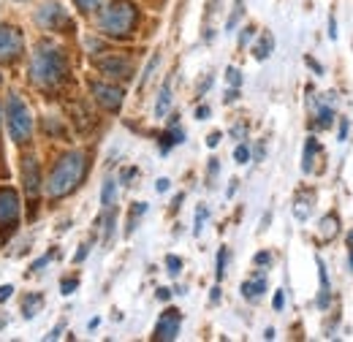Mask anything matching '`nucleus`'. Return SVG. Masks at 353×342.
Returning a JSON list of instances; mask_svg holds the SVG:
<instances>
[{
	"mask_svg": "<svg viewBox=\"0 0 353 342\" xmlns=\"http://www.w3.org/2000/svg\"><path fill=\"white\" fill-rule=\"evenodd\" d=\"M85 171H88V161L82 152L63 155L46 179V196L49 199H65L68 193H74L79 188V182L85 179Z\"/></svg>",
	"mask_w": 353,
	"mask_h": 342,
	"instance_id": "obj_1",
	"label": "nucleus"
},
{
	"mask_svg": "<svg viewBox=\"0 0 353 342\" xmlns=\"http://www.w3.org/2000/svg\"><path fill=\"white\" fill-rule=\"evenodd\" d=\"M65 74H68L65 54L49 41L39 43L36 52H33V63H30L33 82L41 87H57L65 82Z\"/></svg>",
	"mask_w": 353,
	"mask_h": 342,
	"instance_id": "obj_2",
	"label": "nucleus"
},
{
	"mask_svg": "<svg viewBox=\"0 0 353 342\" xmlns=\"http://www.w3.org/2000/svg\"><path fill=\"white\" fill-rule=\"evenodd\" d=\"M136 22H139V8L133 6L131 0H114L109 8H103V14L98 19V28H101L103 36L125 39V36L133 33Z\"/></svg>",
	"mask_w": 353,
	"mask_h": 342,
	"instance_id": "obj_3",
	"label": "nucleus"
},
{
	"mask_svg": "<svg viewBox=\"0 0 353 342\" xmlns=\"http://www.w3.org/2000/svg\"><path fill=\"white\" fill-rule=\"evenodd\" d=\"M8 133H11L14 144H25L30 139V133H33V114L22 103L19 95L8 98Z\"/></svg>",
	"mask_w": 353,
	"mask_h": 342,
	"instance_id": "obj_4",
	"label": "nucleus"
},
{
	"mask_svg": "<svg viewBox=\"0 0 353 342\" xmlns=\"http://www.w3.org/2000/svg\"><path fill=\"white\" fill-rule=\"evenodd\" d=\"M19 225V196L14 188H0V234L8 239Z\"/></svg>",
	"mask_w": 353,
	"mask_h": 342,
	"instance_id": "obj_5",
	"label": "nucleus"
},
{
	"mask_svg": "<svg viewBox=\"0 0 353 342\" xmlns=\"http://www.w3.org/2000/svg\"><path fill=\"white\" fill-rule=\"evenodd\" d=\"M22 52H25L22 30L14 28V25H0V60L3 63H14Z\"/></svg>",
	"mask_w": 353,
	"mask_h": 342,
	"instance_id": "obj_6",
	"label": "nucleus"
},
{
	"mask_svg": "<svg viewBox=\"0 0 353 342\" xmlns=\"http://www.w3.org/2000/svg\"><path fill=\"white\" fill-rule=\"evenodd\" d=\"M90 92H92V98H95L106 112H120L123 98H125L123 87L109 85V82H90Z\"/></svg>",
	"mask_w": 353,
	"mask_h": 342,
	"instance_id": "obj_7",
	"label": "nucleus"
},
{
	"mask_svg": "<svg viewBox=\"0 0 353 342\" xmlns=\"http://www.w3.org/2000/svg\"><path fill=\"white\" fill-rule=\"evenodd\" d=\"M95 68H98L103 77H109V79H120V82H128V79L133 77V63L128 60V57H117V54L95 60Z\"/></svg>",
	"mask_w": 353,
	"mask_h": 342,
	"instance_id": "obj_8",
	"label": "nucleus"
},
{
	"mask_svg": "<svg viewBox=\"0 0 353 342\" xmlns=\"http://www.w3.org/2000/svg\"><path fill=\"white\" fill-rule=\"evenodd\" d=\"M36 19H39V25L44 30H65V28H71V17H68V11L60 3H46V6H41Z\"/></svg>",
	"mask_w": 353,
	"mask_h": 342,
	"instance_id": "obj_9",
	"label": "nucleus"
},
{
	"mask_svg": "<svg viewBox=\"0 0 353 342\" xmlns=\"http://www.w3.org/2000/svg\"><path fill=\"white\" fill-rule=\"evenodd\" d=\"M179 326H182V315H179V310L169 307V310L161 315L158 326H155V340H163V342L176 340V334H179Z\"/></svg>",
	"mask_w": 353,
	"mask_h": 342,
	"instance_id": "obj_10",
	"label": "nucleus"
},
{
	"mask_svg": "<svg viewBox=\"0 0 353 342\" xmlns=\"http://www.w3.org/2000/svg\"><path fill=\"white\" fill-rule=\"evenodd\" d=\"M22 182H25V193H28V199L36 201L39 193H41V169H39V161H36L33 155L25 158V163H22Z\"/></svg>",
	"mask_w": 353,
	"mask_h": 342,
	"instance_id": "obj_11",
	"label": "nucleus"
},
{
	"mask_svg": "<svg viewBox=\"0 0 353 342\" xmlns=\"http://www.w3.org/2000/svg\"><path fill=\"white\" fill-rule=\"evenodd\" d=\"M169 106H172V79H166L161 92H158V101H155V117H166L169 114Z\"/></svg>",
	"mask_w": 353,
	"mask_h": 342,
	"instance_id": "obj_12",
	"label": "nucleus"
},
{
	"mask_svg": "<svg viewBox=\"0 0 353 342\" xmlns=\"http://www.w3.org/2000/svg\"><path fill=\"white\" fill-rule=\"evenodd\" d=\"M337 231H340V220H337V214H326L323 220H321V228H318V234H321V239L323 242H332L334 237H337Z\"/></svg>",
	"mask_w": 353,
	"mask_h": 342,
	"instance_id": "obj_13",
	"label": "nucleus"
},
{
	"mask_svg": "<svg viewBox=\"0 0 353 342\" xmlns=\"http://www.w3.org/2000/svg\"><path fill=\"white\" fill-rule=\"evenodd\" d=\"M272 49H274V39H272L269 30H264V33L259 36V41L253 43V57H256V60H266V57L272 54Z\"/></svg>",
	"mask_w": 353,
	"mask_h": 342,
	"instance_id": "obj_14",
	"label": "nucleus"
},
{
	"mask_svg": "<svg viewBox=\"0 0 353 342\" xmlns=\"http://www.w3.org/2000/svg\"><path fill=\"white\" fill-rule=\"evenodd\" d=\"M266 291V280L264 277H259V280H248V283H242V296L250 301H259L264 296Z\"/></svg>",
	"mask_w": 353,
	"mask_h": 342,
	"instance_id": "obj_15",
	"label": "nucleus"
},
{
	"mask_svg": "<svg viewBox=\"0 0 353 342\" xmlns=\"http://www.w3.org/2000/svg\"><path fill=\"white\" fill-rule=\"evenodd\" d=\"M182 141H185V130L169 128L166 133H163V136H161V152L166 155V152H169L174 144H182Z\"/></svg>",
	"mask_w": 353,
	"mask_h": 342,
	"instance_id": "obj_16",
	"label": "nucleus"
},
{
	"mask_svg": "<svg viewBox=\"0 0 353 342\" xmlns=\"http://www.w3.org/2000/svg\"><path fill=\"white\" fill-rule=\"evenodd\" d=\"M44 307V296L41 294H30L28 299H25V304H22V315L30 321V318H36L39 315V310Z\"/></svg>",
	"mask_w": 353,
	"mask_h": 342,
	"instance_id": "obj_17",
	"label": "nucleus"
},
{
	"mask_svg": "<svg viewBox=\"0 0 353 342\" xmlns=\"http://www.w3.org/2000/svg\"><path fill=\"white\" fill-rule=\"evenodd\" d=\"M114 201H117V182H114V179H106V182H103V190H101V204H103L106 210H112Z\"/></svg>",
	"mask_w": 353,
	"mask_h": 342,
	"instance_id": "obj_18",
	"label": "nucleus"
},
{
	"mask_svg": "<svg viewBox=\"0 0 353 342\" xmlns=\"http://www.w3.org/2000/svg\"><path fill=\"white\" fill-rule=\"evenodd\" d=\"M242 11H245V0H236L234 8H231V14H228V19H225V33H234V28L242 19Z\"/></svg>",
	"mask_w": 353,
	"mask_h": 342,
	"instance_id": "obj_19",
	"label": "nucleus"
},
{
	"mask_svg": "<svg viewBox=\"0 0 353 342\" xmlns=\"http://www.w3.org/2000/svg\"><path fill=\"white\" fill-rule=\"evenodd\" d=\"M315 155H318V141H315V139H307V144H305V158H302V171H305V174L312 171Z\"/></svg>",
	"mask_w": 353,
	"mask_h": 342,
	"instance_id": "obj_20",
	"label": "nucleus"
},
{
	"mask_svg": "<svg viewBox=\"0 0 353 342\" xmlns=\"http://www.w3.org/2000/svg\"><path fill=\"white\" fill-rule=\"evenodd\" d=\"M318 128L321 130H326V128H332V123H334V109H332V103H323L321 109H318Z\"/></svg>",
	"mask_w": 353,
	"mask_h": 342,
	"instance_id": "obj_21",
	"label": "nucleus"
},
{
	"mask_svg": "<svg viewBox=\"0 0 353 342\" xmlns=\"http://www.w3.org/2000/svg\"><path fill=\"white\" fill-rule=\"evenodd\" d=\"M147 212V204L144 201H139V204H133L131 207V217H128V228H125V237H131L133 231H136V223H139V217Z\"/></svg>",
	"mask_w": 353,
	"mask_h": 342,
	"instance_id": "obj_22",
	"label": "nucleus"
},
{
	"mask_svg": "<svg viewBox=\"0 0 353 342\" xmlns=\"http://www.w3.org/2000/svg\"><path fill=\"white\" fill-rule=\"evenodd\" d=\"M207 217H210V210L201 204V207L196 210V223H193V234H196V237L204 231V223H207Z\"/></svg>",
	"mask_w": 353,
	"mask_h": 342,
	"instance_id": "obj_23",
	"label": "nucleus"
},
{
	"mask_svg": "<svg viewBox=\"0 0 353 342\" xmlns=\"http://www.w3.org/2000/svg\"><path fill=\"white\" fill-rule=\"evenodd\" d=\"M179 269H182V258H179V256H166V272H169L172 277H176V274H179Z\"/></svg>",
	"mask_w": 353,
	"mask_h": 342,
	"instance_id": "obj_24",
	"label": "nucleus"
},
{
	"mask_svg": "<svg viewBox=\"0 0 353 342\" xmlns=\"http://www.w3.org/2000/svg\"><path fill=\"white\" fill-rule=\"evenodd\" d=\"M234 161H236V163H248V161H250V147H248V144H239V147L234 150Z\"/></svg>",
	"mask_w": 353,
	"mask_h": 342,
	"instance_id": "obj_25",
	"label": "nucleus"
},
{
	"mask_svg": "<svg viewBox=\"0 0 353 342\" xmlns=\"http://www.w3.org/2000/svg\"><path fill=\"white\" fill-rule=\"evenodd\" d=\"M74 3H77V8H79V11H85V14H90V11L101 8V3H103V0H74Z\"/></svg>",
	"mask_w": 353,
	"mask_h": 342,
	"instance_id": "obj_26",
	"label": "nucleus"
},
{
	"mask_svg": "<svg viewBox=\"0 0 353 342\" xmlns=\"http://www.w3.org/2000/svg\"><path fill=\"white\" fill-rule=\"evenodd\" d=\"M225 261H228V250L221 248V253H218V269H215V277L223 280V274H225Z\"/></svg>",
	"mask_w": 353,
	"mask_h": 342,
	"instance_id": "obj_27",
	"label": "nucleus"
},
{
	"mask_svg": "<svg viewBox=\"0 0 353 342\" xmlns=\"http://www.w3.org/2000/svg\"><path fill=\"white\" fill-rule=\"evenodd\" d=\"M77 285H79V280H77V277H65V280L60 283V291H63L65 296H71V294L77 291Z\"/></svg>",
	"mask_w": 353,
	"mask_h": 342,
	"instance_id": "obj_28",
	"label": "nucleus"
},
{
	"mask_svg": "<svg viewBox=\"0 0 353 342\" xmlns=\"http://www.w3.org/2000/svg\"><path fill=\"white\" fill-rule=\"evenodd\" d=\"M225 79H228L231 87H239L242 85V71H239V68H228V71H225Z\"/></svg>",
	"mask_w": 353,
	"mask_h": 342,
	"instance_id": "obj_29",
	"label": "nucleus"
},
{
	"mask_svg": "<svg viewBox=\"0 0 353 342\" xmlns=\"http://www.w3.org/2000/svg\"><path fill=\"white\" fill-rule=\"evenodd\" d=\"M294 214L299 217V220H307L310 217V204L302 199V201H296V207H294Z\"/></svg>",
	"mask_w": 353,
	"mask_h": 342,
	"instance_id": "obj_30",
	"label": "nucleus"
},
{
	"mask_svg": "<svg viewBox=\"0 0 353 342\" xmlns=\"http://www.w3.org/2000/svg\"><path fill=\"white\" fill-rule=\"evenodd\" d=\"M218 171H221V163H218V158H212V161H210V169H207V177H210V185L215 182Z\"/></svg>",
	"mask_w": 353,
	"mask_h": 342,
	"instance_id": "obj_31",
	"label": "nucleus"
},
{
	"mask_svg": "<svg viewBox=\"0 0 353 342\" xmlns=\"http://www.w3.org/2000/svg\"><path fill=\"white\" fill-rule=\"evenodd\" d=\"M272 307H274L277 312L285 307V291H280V288H277V294H274V299H272Z\"/></svg>",
	"mask_w": 353,
	"mask_h": 342,
	"instance_id": "obj_32",
	"label": "nucleus"
},
{
	"mask_svg": "<svg viewBox=\"0 0 353 342\" xmlns=\"http://www.w3.org/2000/svg\"><path fill=\"white\" fill-rule=\"evenodd\" d=\"M253 36H256V28H253V25H248V28H245V33L239 36V46H248V41H250Z\"/></svg>",
	"mask_w": 353,
	"mask_h": 342,
	"instance_id": "obj_33",
	"label": "nucleus"
},
{
	"mask_svg": "<svg viewBox=\"0 0 353 342\" xmlns=\"http://www.w3.org/2000/svg\"><path fill=\"white\" fill-rule=\"evenodd\" d=\"M221 139H223L221 130H212V133L207 136V147H218V144H221Z\"/></svg>",
	"mask_w": 353,
	"mask_h": 342,
	"instance_id": "obj_34",
	"label": "nucleus"
},
{
	"mask_svg": "<svg viewBox=\"0 0 353 342\" xmlns=\"http://www.w3.org/2000/svg\"><path fill=\"white\" fill-rule=\"evenodd\" d=\"M348 128H351V123H348V117H343V120H340V141L348 139Z\"/></svg>",
	"mask_w": 353,
	"mask_h": 342,
	"instance_id": "obj_35",
	"label": "nucleus"
},
{
	"mask_svg": "<svg viewBox=\"0 0 353 342\" xmlns=\"http://www.w3.org/2000/svg\"><path fill=\"white\" fill-rule=\"evenodd\" d=\"M11 294H14V285H0V304L6 299H11Z\"/></svg>",
	"mask_w": 353,
	"mask_h": 342,
	"instance_id": "obj_36",
	"label": "nucleus"
},
{
	"mask_svg": "<svg viewBox=\"0 0 353 342\" xmlns=\"http://www.w3.org/2000/svg\"><path fill=\"white\" fill-rule=\"evenodd\" d=\"M329 39H332V41L337 39V19H334V14L329 17Z\"/></svg>",
	"mask_w": 353,
	"mask_h": 342,
	"instance_id": "obj_37",
	"label": "nucleus"
},
{
	"mask_svg": "<svg viewBox=\"0 0 353 342\" xmlns=\"http://www.w3.org/2000/svg\"><path fill=\"white\" fill-rule=\"evenodd\" d=\"M236 98H239V87H231V90L225 92V98H223V101H225V103H234Z\"/></svg>",
	"mask_w": 353,
	"mask_h": 342,
	"instance_id": "obj_38",
	"label": "nucleus"
},
{
	"mask_svg": "<svg viewBox=\"0 0 353 342\" xmlns=\"http://www.w3.org/2000/svg\"><path fill=\"white\" fill-rule=\"evenodd\" d=\"M253 261H256L259 266H269V263H272V256H269V253H259V256L253 258Z\"/></svg>",
	"mask_w": 353,
	"mask_h": 342,
	"instance_id": "obj_39",
	"label": "nucleus"
},
{
	"mask_svg": "<svg viewBox=\"0 0 353 342\" xmlns=\"http://www.w3.org/2000/svg\"><path fill=\"white\" fill-rule=\"evenodd\" d=\"M63 329H65V323H57V326L52 329V334H46V340H57V337L63 334Z\"/></svg>",
	"mask_w": 353,
	"mask_h": 342,
	"instance_id": "obj_40",
	"label": "nucleus"
},
{
	"mask_svg": "<svg viewBox=\"0 0 353 342\" xmlns=\"http://www.w3.org/2000/svg\"><path fill=\"white\" fill-rule=\"evenodd\" d=\"M88 253H90V245H82V248H79V253L74 256V261H77V263H82V261L88 258Z\"/></svg>",
	"mask_w": 353,
	"mask_h": 342,
	"instance_id": "obj_41",
	"label": "nucleus"
},
{
	"mask_svg": "<svg viewBox=\"0 0 353 342\" xmlns=\"http://www.w3.org/2000/svg\"><path fill=\"white\" fill-rule=\"evenodd\" d=\"M49 261H52V253H49V256H44V258H39V261H36V263H33L30 269H33V272H39V269H41V266H46Z\"/></svg>",
	"mask_w": 353,
	"mask_h": 342,
	"instance_id": "obj_42",
	"label": "nucleus"
},
{
	"mask_svg": "<svg viewBox=\"0 0 353 342\" xmlns=\"http://www.w3.org/2000/svg\"><path fill=\"white\" fill-rule=\"evenodd\" d=\"M210 117V106H199L196 109V120H207Z\"/></svg>",
	"mask_w": 353,
	"mask_h": 342,
	"instance_id": "obj_43",
	"label": "nucleus"
},
{
	"mask_svg": "<svg viewBox=\"0 0 353 342\" xmlns=\"http://www.w3.org/2000/svg\"><path fill=\"white\" fill-rule=\"evenodd\" d=\"M155 190H158V193H166V190H169V179H166V177H163V179H158Z\"/></svg>",
	"mask_w": 353,
	"mask_h": 342,
	"instance_id": "obj_44",
	"label": "nucleus"
},
{
	"mask_svg": "<svg viewBox=\"0 0 353 342\" xmlns=\"http://www.w3.org/2000/svg\"><path fill=\"white\" fill-rule=\"evenodd\" d=\"M172 299V291L169 288H158V301H169Z\"/></svg>",
	"mask_w": 353,
	"mask_h": 342,
	"instance_id": "obj_45",
	"label": "nucleus"
},
{
	"mask_svg": "<svg viewBox=\"0 0 353 342\" xmlns=\"http://www.w3.org/2000/svg\"><path fill=\"white\" fill-rule=\"evenodd\" d=\"M210 85H212V77H207V79H204V82L199 85V95H204V92L210 90Z\"/></svg>",
	"mask_w": 353,
	"mask_h": 342,
	"instance_id": "obj_46",
	"label": "nucleus"
},
{
	"mask_svg": "<svg viewBox=\"0 0 353 342\" xmlns=\"http://www.w3.org/2000/svg\"><path fill=\"white\" fill-rule=\"evenodd\" d=\"M307 66L312 68V71H315V74H323V68H321V66H318V63H315L312 57H307Z\"/></svg>",
	"mask_w": 353,
	"mask_h": 342,
	"instance_id": "obj_47",
	"label": "nucleus"
},
{
	"mask_svg": "<svg viewBox=\"0 0 353 342\" xmlns=\"http://www.w3.org/2000/svg\"><path fill=\"white\" fill-rule=\"evenodd\" d=\"M264 152H266V144L261 141V144H259V150H256V161H261V158H264Z\"/></svg>",
	"mask_w": 353,
	"mask_h": 342,
	"instance_id": "obj_48",
	"label": "nucleus"
},
{
	"mask_svg": "<svg viewBox=\"0 0 353 342\" xmlns=\"http://www.w3.org/2000/svg\"><path fill=\"white\" fill-rule=\"evenodd\" d=\"M182 201H185V196L179 193V196L174 199V204H172V212H176V210H179V204H182Z\"/></svg>",
	"mask_w": 353,
	"mask_h": 342,
	"instance_id": "obj_49",
	"label": "nucleus"
},
{
	"mask_svg": "<svg viewBox=\"0 0 353 342\" xmlns=\"http://www.w3.org/2000/svg\"><path fill=\"white\" fill-rule=\"evenodd\" d=\"M236 188H239V185H236V179H231V185H228V199L236 193Z\"/></svg>",
	"mask_w": 353,
	"mask_h": 342,
	"instance_id": "obj_50",
	"label": "nucleus"
},
{
	"mask_svg": "<svg viewBox=\"0 0 353 342\" xmlns=\"http://www.w3.org/2000/svg\"><path fill=\"white\" fill-rule=\"evenodd\" d=\"M231 136H245V125H236V128H231Z\"/></svg>",
	"mask_w": 353,
	"mask_h": 342,
	"instance_id": "obj_51",
	"label": "nucleus"
},
{
	"mask_svg": "<svg viewBox=\"0 0 353 342\" xmlns=\"http://www.w3.org/2000/svg\"><path fill=\"white\" fill-rule=\"evenodd\" d=\"M210 299H212V304L221 299V288H212V296H210Z\"/></svg>",
	"mask_w": 353,
	"mask_h": 342,
	"instance_id": "obj_52",
	"label": "nucleus"
},
{
	"mask_svg": "<svg viewBox=\"0 0 353 342\" xmlns=\"http://www.w3.org/2000/svg\"><path fill=\"white\" fill-rule=\"evenodd\" d=\"M348 248H353V231L348 234Z\"/></svg>",
	"mask_w": 353,
	"mask_h": 342,
	"instance_id": "obj_53",
	"label": "nucleus"
},
{
	"mask_svg": "<svg viewBox=\"0 0 353 342\" xmlns=\"http://www.w3.org/2000/svg\"><path fill=\"white\" fill-rule=\"evenodd\" d=\"M351 272H353V248H351Z\"/></svg>",
	"mask_w": 353,
	"mask_h": 342,
	"instance_id": "obj_54",
	"label": "nucleus"
},
{
	"mask_svg": "<svg viewBox=\"0 0 353 342\" xmlns=\"http://www.w3.org/2000/svg\"><path fill=\"white\" fill-rule=\"evenodd\" d=\"M0 79H3V77H0Z\"/></svg>",
	"mask_w": 353,
	"mask_h": 342,
	"instance_id": "obj_55",
	"label": "nucleus"
}]
</instances>
